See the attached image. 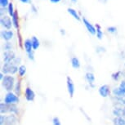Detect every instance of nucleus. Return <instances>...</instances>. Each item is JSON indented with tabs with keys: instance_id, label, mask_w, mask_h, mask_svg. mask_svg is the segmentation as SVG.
<instances>
[{
	"instance_id": "nucleus-38",
	"label": "nucleus",
	"mask_w": 125,
	"mask_h": 125,
	"mask_svg": "<svg viewBox=\"0 0 125 125\" xmlns=\"http://www.w3.org/2000/svg\"><path fill=\"white\" fill-rule=\"evenodd\" d=\"M18 38H19V43H20V46H21V48H22V41H21V34H18Z\"/></svg>"
},
{
	"instance_id": "nucleus-20",
	"label": "nucleus",
	"mask_w": 125,
	"mask_h": 125,
	"mask_svg": "<svg viewBox=\"0 0 125 125\" xmlns=\"http://www.w3.org/2000/svg\"><path fill=\"white\" fill-rule=\"evenodd\" d=\"M71 65L74 69H79L80 68V61L79 58H77L76 56H73L71 58Z\"/></svg>"
},
{
	"instance_id": "nucleus-39",
	"label": "nucleus",
	"mask_w": 125,
	"mask_h": 125,
	"mask_svg": "<svg viewBox=\"0 0 125 125\" xmlns=\"http://www.w3.org/2000/svg\"><path fill=\"white\" fill-rule=\"evenodd\" d=\"M22 3H31V0H20Z\"/></svg>"
},
{
	"instance_id": "nucleus-21",
	"label": "nucleus",
	"mask_w": 125,
	"mask_h": 125,
	"mask_svg": "<svg viewBox=\"0 0 125 125\" xmlns=\"http://www.w3.org/2000/svg\"><path fill=\"white\" fill-rule=\"evenodd\" d=\"M31 42H32V45H33V49H34V50H37L40 46V42L39 39L35 36H33L31 38Z\"/></svg>"
},
{
	"instance_id": "nucleus-8",
	"label": "nucleus",
	"mask_w": 125,
	"mask_h": 125,
	"mask_svg": "<svg viewBox=\"0 0 125 125\" xmlns=\"http://www.w3.org/2000/svg\"><path fill=\"white\" fill-rule=\"evenodd\" d=\"M82 21H83V22L84 25H85L86 29L88 30V31L91 34L95 35L96 34V27L94 26V25H92L91 23L89 22L85 17H83L82 18Z\"/></svg>"
},
{
	"instance_id": "nucleus-2",
	"label": "nucleus",
	"mask_w": 125,
	"mask_h": 125,
	"mask_svg": "<svg viewBox=\"0 0 125 125\" xmlns=\"http://www.w3.org/2000/svg\"><path fill=\"white\" fill-rule=\"evenodd\" d=\"M19 67L17 65H15L12 63H4V65L2 66L1 72L5 75L8 74H15L18 72Z\"/></svg>"
},
{
	"instance_id": "nucleus-4",
	"label": "nucleus",
	"mask_w": 125,
	"mask_h": 125,
	"mask_svg": "<svg viewBox=\"0 0 125 125\" xmlns=\"http://www.w3.org/2000/svg\"><path fill=\"white\" fill-rule=\"evenodd\" d=\"M0 23H1V25L3 27H4L7 30H10L11 29V26L13 25L12 24V20L8 16H3L1 17V20H0Z\"/></svg>"
},
{
	"instance_id": "nucleus-45",
	"label": "nucleus",
	"mask_w": 125,
	"mask_h": 125,
	"mask_svg": "<svg viewBox=\"0 0 125 125\" xmlns=\"http://www.w3.org/2000/svg\"><path fill=\"white\" fill-rule=\"evenodd\" d=\"M124 80H125V79H124Z\"/></svg>"
},
{
	"instance_id": "nucleus-26",
	"label": "nucleus",
	"mask_w": 125,
	"mask_h": 125,
	"mask_svg": "<svg viewBox=\"0 0 125 125\" xmlns=\"http://www.w3.org/2000/svg\"><path fill=\"white\" fill-rule=\"evenodd\" d=\"M15 11H14V7H13L12 3H9L8 7V12L9 14V16L11 17V16H13V14L15 13Z\"/></svg>"
},
{
	"instance_id": "nucleus-43",
	"label": "nucleus",
	"mask_w": 125,
	"mask_h": 125,
	"mask_svg": "<svg viewBox=\"0 0 125 125\" xmlns=\"http://www.w3.org/2000/svg\"><path fill=\"white\" fill-rule=\"evenodd\" d=\"M73 3H77V0H71Z\"/></svg>"
},
{
	"instance_id": "nucleus-32",
	"label": "nucleus",
	"mask_w": 125,
	"mask_h": 125,
	"mask_svg": "<svg viewBox=\"0 0 125 125\" xmlns=\"http://www.w3.org/2000/svg\"><path fill=\"white\" fill-rule=\"evenodd\" d=\"M52 125H61L60 119L58 117H54L52 119Z\"/></svg>"
},
{
	"instance_id": "nucleus-33",
	"label": "nucleus",
	"mask_w": 125,
	"mask_h": 125,
	"mask_svg": "<svg viewBox=\"0 0 125 125\" xmlns=\"http://www.w3.org/2000/svg\"><path fill=\"white\" fill-rule=\"evenodd\" d=\"M21 57H16L11 63L14 64L15 65H18L21 64Z\"/></svg>"
},
{
	"instance_id": "nucleus-27",
	"label": "nucleus",
	"mask_w": 125,
	"mask_h": 125,
	"mask_svg": "<svg viewBox=\"0 0 125 125\" xmlns=\"http://www.w3.org/2000/svg\"><path fill=\"white\" fill-rule=\"evenodd\" d=\"M120 77H121V72L120 71L115 72L111 74V78L115 80V81H118V80L120 79Z\"/></svg>"
},
{
	"instance_id": "nucleus-44",
	"label": "nucleus",
	"mask_w": 125,
	"mask_h": 125,
	"mask_svg": "<svg viewBox=\"0 0 125 125\" xmlns=\"http://www.w3.org/2000/svg\"><path fill=\"white\" fill-rule=\"evenodd\" d=\"M124 66H125V63H124Z\"/></svg>"
},
{
	"instance_id": "nucleus-19",
	"label": "nucleus",
	"mask_w": 125,
	"mask_h": 125,
	"mask_svg": "<svg viewBox=\"0 0 125 125\" xmlns=\"http://www.w3.org/2000/svg\"><path fill=\"white\" fill-rule=\"evenodd\" d=\"M67 11H68V13L70 14V16H72L73 17H74L75 20H77V21H79L81 20V18L79 17V14H78L77 12V11L76 10H74V8H69L67 9Z\"/></svg>"
},
{
	"instance_id": "nucleus-6",
	"label": "nucleus",
	"mask_w": 125,
	"mask_h": 125,
	"mask_svg": "<svg viewBox=\"0 0 125 125\" xmlns=\"http://www.w3.org/2000/svg\"><path fill=\"white\" fill-rule=\"evenodd\" d=\"M113 115L115 117L124 118L125 119V106L119 105V106H116L113 110Z\"/></svg>"
},
{
	"instance_id": "nucleus-17",
	"label": "nucleus",
	"mask_w": 125,
	"mask_h": 125,
	"mask_svg": "<svg viewBox=\"0 0 125 125\" xmlns=\"http://www.w3.org/2000/svg\"><path fill=\"white\" fill-rule=\"evenodd\" d=\"M14 93L18 96H20L21 94V83L20 80H18L16 83L15 87H14Z\"/></svg>"
},
{
	"instance_id": "nucleus-3",
	"label": "nucleus",
	"mask_w": 125,
	"mask_h": 125,
	"mask_svg": "<svg viewBox=\"0 0 125 125\" xmlns=\"http://www.w3.org/2000/svg\"><path fill=\"white\" fill-rule=\"evenodd\" d=\"M20 101L19 96H16L15 93L12 92H9L4 96V102L8 104V105H11V104H17Z\"/></svg>"
},
{
	"instance_id": "nucleus-30",
	"label": "nucleus",
	"mask_w": 125,
	"mask_h": 125,
	"mask_svg": "<svg viewBox=\"0 0 125 125\" xmlns=\"http://www.w3.org/2000/svg\"><path fill=\"white\" fill-rule=\"evenodd\" d=\"M9 0H0V5H1V8H5L6 7H8L9 5Z\"/></svg>"
},
{
	"instance_id": "nucleus-24",
	"label": "nucleus",
	"mask_w": 125,
	"mask_h": 125,
	"mask_svg": "<svg viewBox=\"0 0 125 125\" xmlns=\"http://www.w3.org/2000/svg\"><path fill=\"white\" fill-rule=\"evenodd\" d=\"M18 73H19V75H20L21 77L24 76V75L25 74V73H26V67H25V65H20V66H19Z\"/></svg>"
},
{
	"instance_id": "nucleus-35",
	"label": "nucleus",
	"mask_w": 125,
	"mask_h": 125,
	"mask_svg": "<svg viewBox=\"0 0 125 125\" xmlns=\"http://www.w3.org/2000/svg\"><path fill=\"white\" fill-rule=\"evenodd\" d=\"M105 52V48H103V47H97L96 48V52L99 53V52Z\"/></svg>"
},
{
	"instance_id": "nucleus-31",
	"label": "nucleus",
	"mask_w": 125,
	"mask_h": 125,
	"mask_svg": "<svg viewBox=\"0 0 125 125\" xmlns=\"http://www.w3.org/2000/svg\"><path fill=\"white\" fill-rule=\"evenodd\" d=\"M107 31L110 33V34H115L117 31V28L115 26H110L107 28Z\"/></svg>"
},
{
	"instance_id": "nucleus-11",
	"label": "nucleus",
	"mask_w": 125,
	"mask_h": 125,
	"mask_svg": "<svg viewBox=\"0 0 125 125\" xmlns=\"http://www.w3.org/2000/svg\"><path fill=\"white\" fill-rule=\"evenodd\" d=\"M25 97L28 101H33L35 98V93L30 88H26L25 91Z\"/></svg>"
},
{
	"instance_id": "nucleus-5",
	"label": "nucleus",
	"mask_w": 125,
	"mask_h": 125,
	"mask_svg": "<svg viewBox=\"0 0 125 125\" xmlns=\"http://www.w3.org/2000/svg\"><path fill=\"white\" fill-rule=\"evenodd\" d=\"M16 57L13 51H7L3 52V61L4 63H11Z\"/></svg>"
},
{
	"instance_id": "nucleus-37",
	"label": "nucleus",
	"mask_w": 125,
	"mask_h": 125,
	"mask_svg": "<svg viewBox=\"0 0 125 125\" xmlns=\"http://www.w3.org/2000/svg\"><path fill=\"white\" fill-rule=\"evenodd\" d=\"M28 55V58L30 59V60H31V61H34V52L31 53H29V54H27Z\"/></svg>"
},
{
	"instance_id": "nucleus-34",
	"label": "nucleus",
	"mask_w": 125,
	"mask_h": 125,
	"mask_svg": "<svg viewBox=\"0 0 125 125\" xmlns=\"http://www.w3.org/2000/svg\"><path fill=\"white\" fill-rule=\"evenodd\" d=\"M6 117L7 116H5V115H0V125L4 124V123H5V121H6Z\"/></svg>"
},
{
	"instance_id": "nucleus-28",
	"label": "nucleus",
	"mask_w": 125,
	"mask_h": 125,
	"mask_svg": "<svg viewBox=\"0 0 125 125\" xmlns=\"http://www.w3.org/2000/svg\"><path fill=\"white\" fill-rule=\"evenodd\" d=\"M115 100H116V101L118 102V104L120 105H124V106H125V96H122V97H115Z\"/></svg>"
},
{
	"instance_id": "nucleus-29",
	"label": "nucleus",
	"mask_w": 125,
	"mask_h": 125,
	"mask_svg": "<svg viewBox=\"0 0 125 125\" xmlns=\"http://www.w3.org/2000/svg\"><path fill=\"white\" fill-rule=\"evenodd\" d=\"M96 38H97L98 39H102V37H103V32L101 31V28H97L96 29Z\"/></svg>"
},
{
	"instance_id": "nucleus-15",
	"label": "nucleus",
	"mask_w": 125,
	"mask_h": 125,
	"mask_svg": "<svg viewBox=\"0 0 125 125\" xmlns=\"http://www.w3.org/2000/svg\"><path fill=\"white\" fill-rule=\"evenodd\" d=\"M9 111H10V105H8V104L5 102H1V104H0V112H1V115L7 114Z\"/></svg>"
},
{
	"instance_id": "nucleus-10",
	"label": "nucleus",
	"mask_w": 125,
	"mask_h": 125,
	"mask_svg": "<svg viewBox=\"0 0 125 125\" xmlns=\"http://www.w3.org/2000/svg\"><path fill=\"white\" fill-rule=\"evenodd\" d=\"M14 36V33L11 30H2L1 31V37L7 42H9Z\"/></svg>"
},
{
	"instance_id": "nucleus-18",
	"label": "nucleus",
	"mask_w": 125,
	"mask_h": 125,
	"mask_svg": "<svg viewBox=\"0 0 125 125\" xmlns=\"http://www.w3.org/2000/svg\"><path fill=\"white\" fill-rule=\"evenodd\" d=\"M11 20H12L13 27L16 30H18V28H19V18H18L17 11H15V13H14L13 16H11Z\"/></svg>"
},
{
	"instance_id": "nucleus-42",
	"label": "nucleus",
	"mask_w": 125,
	"mask_h": 125,
	"mask_svg": "<svg viewBox=\"0 0 125 125\" xmlns=\"http://www.w3.org/2000/svg\"><path fill=\"white\" fill-rule=\"evenodd\" d=\"M61 34H62V35H65V30H62V29H61Z\"/></svg>"
},
{
	"instance_id": "nucleus-7",
	"label": "nucleus",
	"mask_w": 125,
	"mask_h": 125,
	"mask_svg": "<svg viewBox=\"0 0 125 125\" xmlns=\"http://www.w3.org/2000/svg\"><path fill=\"white\" fill-rule=\"evenodd\" d=\"M66 85H67V90L68 93H69L70 96V97H73L74 93V84L72 79L70 76H67L66 78Z\"/></svg>"
},
{
	"instance_id": "nucleus-36",
	"label": "nucleus",
	"mask_w": 125,
	"mask_h": 125,
	"mask_svg": "<svg viewBox=\"0 0 125 125\" xmlns=\"http://www.w3.org/2000/svg\"><path fill=\"white\" fill-rule=\"evenodd\" d=\"M119 88H121L123 92L125 93V80H123L121 82V83H120V85H119Z\"/></svg>"
},
{
	"instance_id": "nucleus-40",
	"label": "nucleus",
	"mask_w": 125,
	"mask_h": 125,
	"mask_svg": "<svg viewBox=\"0 0 125 125\" xmlns=\"http://www.w3.org/2000/svg\"><path fill=\"white\" fill-rule=\"evenodd\" d=\"M61 1V0H50V2L52 3H60Z\"/></svg>"
},
{
	"instance_id": "nucleus-9",
	"label": "nucleus",
	"mask_w": 125,
	"mask_h": 125,
	"mask_svg": "<svg viewBox=\"0 0 125 125\" xmlns=\"http://www.w3.org/2000/svg\"><path fill=\"white\" fill-rule=\"evenodd\" d=\"M98 92H99V94H100L101 96H102V97H107L110 93V87L106 85V84L101 85L100 88H99Z\"/></svg>"
},
{
	"instance_id": "nucleus-13",
	"label": "nucleus",
	"mask_w": 125,
	"mask_h": 125,
	"mask_svg": "<svg viewBox=\"0 0 125 125\" xmlns=\"http://www.w3.org/2000/svg\"><path fill=\"white\" fill-rule=\"evenodd\" d=\"M24 47H25V52H26L27 54L33 52V50H34V49H33V45H32L31 39H25V42H24Z\"/></svg>"
},
{
	"instance_id": "nucleus-22",
	"label": "nucleus",
	"mask_w": 125,
	"mask_h": 125,
	"mask_svg": "<svg viewBox=\"0 0 125 125\" xmlns=\"http://www.w3.org/2000/svg\"><path fill=\"white\" fill-rule=\"evenodd\" d=\"M113 124L114 125H125V119L124 118L115 117L113 119Z\"/></svg>"
},
{
	"instance_id": "nucleus-12",
	"label": "nucleus",
	"mask_w": 125,
	"mask_h": 125,
	"mask_svg": "<svg viewBox=\"0 0 125 125\" xmlns=\"http://www.w3.org/2000/svg\"><path fill=\"white\" fill-rule=\"evenodd\" d=\"M16 123H17V118L15 115L11 114L6 117V121L3 125H16Z\"/></svg>"
},
{
	"instance_id": "nucleus-41",
	"label": "nucleus",
	"mask_w": 125,
	"mask_h": 125,
	"mask_svg": "<svg viewBox=\"0 0 125 125\" xmlns=\"http://www.w3.org/2000/svg\"><path fill=\"white\" fill-rule=\"evenodd\" d=\"M32 10H33V11H34V13H36L37 12V9H36V8H35V7L34 6H32Z\"/></svg>"
},
{
	"instance_id": "nucleus-16",
	"label": "nucleus",
	"mask_w": 125,
	"mask_h": 125,
	"mask_svg": "<svg viewBox=\"0 0 125 125\" xmlns=\"http://www.w3.org/2000/svg\"><path fill=\"white\" fill-rule=\"evenodd\" d=\"M112 93L115 97H122V96H125V93L123 92V90L119 88H119H115L113 89Z\"/></svg>"
},
{
	"instance_id": "nucleus-1",
	"label": "nucleus",
	"mask_w": 125,
	"mask_h": 125,
	"mask_svg": "<svg viewBox=\"0 0 125 125\" xmlns=\"http://www.w3.org/2000/svg\"><path fill=\"white\" fill-rule=\"evenodd\" d=\"M15 78L13 76H11L10 74L5 75L4 78L2 80V85H3V88L5 90L9 93L14 90V87H15Z\"/></svg>"
},
{
	"instance_id": "nucleus-14",
	"label": "nucleus",
	"mask_w": 125,
	"mask_h": 125,
	"mask_svg": "<svg viewBox=\"0 0 125 125\" xmlns=\"http://www.w3.org/2000/svg\"><path fill=\"white\" fill-rule=\"evenodd\" d=\"M85 79L87 80V82L89 83V85H90L92 88H94V84L93 83L95 82V76H94V74H93V73L91 72H88L86 73L85 74Z\"/></svg>"
},
{
	"instance_id": "nucleus-23",
	"label": "nucleus",
	"mask_w": 125,
	"mask_h": 125,
	"mask_svg": "<svg viewBox=\"0 0 125 125\" xmlns=\"http://www.w3.org/2000/svg\"><path fill=\"white\" fill-rule=\"evenodd\" d=\"M10 113L13 115H18L19 114V110L17 106H16V104H11L10 105Z\"/></svg>"
},
{
	"instance_id": "nucleus-25",
	"label": "nucleus",
	"mask_w": 125,
	"mask_h": 125,
	"mask_svg": "<svg viewBox=\"0 0 125 125\" xmlns=\"http://www.w3.org/2000/svg\"><path fill=\"white\" fill-rule=\"evenodd\" d=\"M3 49L4 52H7V51H12V44H11L10 42H7L3 44Z\"/></svg>"
}]
</instances>
